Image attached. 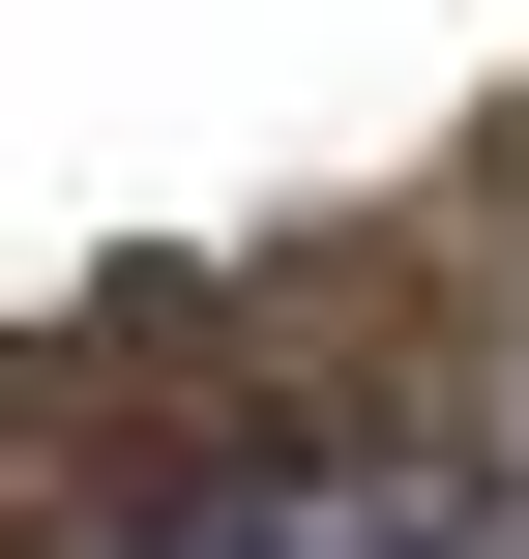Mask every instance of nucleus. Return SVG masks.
Listing matches in <instances>:
<instances>
[{"label":"nucleus","instance_id":"1","mask_svg":"<svg viewBox=\"0 0 529 559\" xmlns=\"http://www.w3.org/2000/svg\"><path fill=\"white\" fill-rule=\"evenodd\" d=\"M177 559H529V531H501V472H265Z\"/></svg>","mask_w":529,"mask_h":559}]
</instances>
